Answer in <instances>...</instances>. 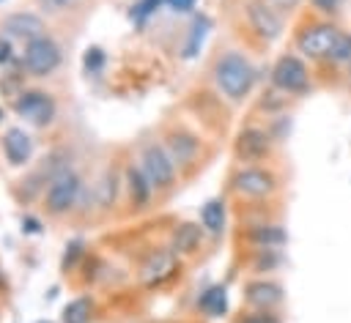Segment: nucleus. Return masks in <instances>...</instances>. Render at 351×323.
<instances>
[{"label": "nucleus", "mask_w": 351, "mask_h": 323, "mask_svg": "<svg viewBox=\"0 0 351 323\" xmlns=\"http://www.w3.org/2000/svg\"><path fill=\"white\" fill-rule=\"evenodd\" d=\"M173 11H189V8H195V0H165Z\"/></svg>", "instance_id": "29"}, {"label": "nucleus", "mask_w": 351, "mask_h": 323, "mask_svg": "<svg viewBox=\"0 0 351 323\" xmlns=\"http://www.w3.org/2000/svg\"><path fill=\"white\" fill-rule=\"evenodd\" d=\"M3 30L16 36V38H25V41H36L41 38L44 33V22L33 14H11L5 22H3Z\"/></svg>", "instance_id": "14"}, {"label": "nucleus", "mask_w": 351, "mask_h": 323, "mask_svg": "<svg viewBox=\"0 0 351 323\" xmlns=\"http://www.w3.org/2000/svg\"><path fill=\"white\" fill-rule=\"evenodd\" d=\"M14 109L19 118L36 123V126H44L55 118V101L44 93V90H27L22 93L16 101H14Z\"/></svg>", "instance_id": "8"}, {"label": "nucleus", "mask_w": 351, "mask_h": 323, "mask_svg": "<svg viewBox=\"0 0 351 323\" xmlns=\"http://www.w3.org/2000/svg\"><path fill=\"white\" fill-rule=\"evenodd\" d=\"M266 3H269V5H274V8L282 14V11H293L302 0H266Z\"/></svg>", "instance_id": "28"}, {"label": "nucleus", "mask_w": 351, "mask_h": 323, "mask_svg": "<svg viewBox=\"0 0 351 323\" xmlns=\"http://www.w3.org/2000/svg\"><path fill=\"white\" fill-rule=\"evenodd\" d=\"M233 189L244 197H269L277 189V178L263 167H244L233 175Z\"/></svg>", "instance_id": "7"}, {"label": "nucleus", "mask_w": 351, "mask_h": 323, "mask_svg": "<svg viewBox=\"0 0 351 323\" xmlns=\"http://www.w3.org/2000/svg\"><path fill=\"white\" fill-rule=\"evenodd\" d=\"M271 82H274L277 90L291 93V96H299V93H304L310 88V71H307V66H304L302 57L282 55L274 63V68H271Z\"/></svg>", "instance_id": "3"}, {"label": "nucleus", "mask_w": 351, "mask_h": 323, "mask_svg": "<svg viewBox=\"0 0 351 323\" xmlns=\"http://www.w3.org/2000/svg\"><path fill=\"white\" fill-rule=\"evenodd\" d=\"M143 172H145V178L151 181V186H156V189H167L173 181H176V164H173V159H170V153L165 151V148H159V145H148L145 151H143Z\"/></svg>", "instance_id": "5"}, {"label": "nucleus", "mask_w": 351, "mask_h": 323, "mask_svg": "<svg viewBox=\"0 0 351 323\" xmlns=\"http://www.w3.org/2000/svg\"><path fill=\"white\" fill-rule=\"evenodd\" d=\"M239 323H280L269 309H258V312H252V315H247V318H241Z\"/></svg>", "instance_id": "25"}, {"label": "nucleus", "mask_w": 351, "mask_h": 323, "mask_svg": "<svg viewBox=\"0 0 351 323\" xmlns=\"http://www.w3.org/2000/svg\"><path fill=\"white\" fill-rule=\"evenodd\" d=\"M200 222L208 233L219 235L225 230V203L222 200H208L203 208H200Z\"/></svg>", "instance_id": "18"}, {"label": "nucleus", "mask_w": 351, "mask_h": 323, "mask_svg": "<svg viewBox=\"0 0 351 323\" xmlns=\"http://www.w3.org/2000/svg\"><path fill=\"white\" fill-rule=\"evenodd\" d=\"M41 323H49V320H41Z\"/></svg>", "instance_id": "32"}, {"label": "nucleus", "mask_w": 351, "mask_h": 323, "mask_svg": "<svg viewBox=\"0 0 351 323\" xmlns=\"http://www.w3.org/2000/svg\"><path fill=\"white\" fill-rule=\"evenodd\" d=\"M176 271V252L173 249H156L145 257L143 268H140V279L145 285H162L165 279H170Z\"/></svg>", "instance_id": "10"}, {"label": "nucleus", "mask_w": 351, "mask_h": 323, "mask_svg": "<svg viewBox=\"0 0 351 323\" xmlns=\"http://www.w3.org/2000/svg\"><path fill=\"white\" fill-rule=\"evenodd\" d=\"M252 244H258L261 249H271V246H282L285 241H288V235H285V230L280 227V224H258V227H252L250 230V235H247Z\"/></svg>", "instance_id": "16"}, {"label": "nucleus", "mask_w": 351, "mask_h": 323, "mask_svg": "<svg viewBox=\"0 0 351 323\" xmlns=\"http://www.w3.org/2000/svg\"><path fill=\"white\" fill-rule=\"evenodd\" d=\"M329 60L332 63H351V33H346V30L337 33L335 47L329 52Z\"/></svg>", "instance_id": "22"}, {"label": "nucleus", "mask_w": 351, "mask_h": 323, "mask_svg": "<svg viewBox=\"0 0 351 323\" xmlns=\"http://www.w3.org/2000/svg\"><path fill=\"white\" fill-rule=\"evenodd\" d=\"M126 183H129V194H132V203L134 205H145L148 203V194H151V181L145 178L143 167H129L126 170Z\"/></svg>", "instance_id": "17"}, {"label": "nucleus", "mask_w": 351, "mask_h": 323, "mask_svg": "<svg viewBox=\"0 0 351 323\" xmlns=\"http://www.w3.org/2000/svg\"><path fill=\"white\" fill-rule=\"evenodd\" d=\"M200 238H203V230L197 224H181L176 233H173V241H170V249L176 255H189L200 246Z\"/></svg>", "instance_id": "15"}, {"label": "nucleus", "mask_w": 351, "mask_h": 323, "mask_svg": "<svg viewBox=\"0 0 351 323\" xmlns=\"http://www.w3.org/2000/svg\"><path fill=\"white\" fill-rule=\"evenodd\" d=\"M22 63H25V68H27L33 77H47V74H52V71L58 68V63H60V49H58V44H55L52 38L41 36V38H36V41H27Z\"/></svg>", "instance_id": "4"}, {"label": "nucleus", "mask_w": 351, "mask_h": 323, "mask_svg": "<svg viewBox=\"0 0 351 323\" xmlns=\"http://www.w3.org/2000/svg\"><path fill=\"white\" fill-rule=\"evenodd\" d=\"M80 197V178L74 172H60L52 178L47 189V211L49 214H66Z\"/></svg>", "instance_id": "9"}, {"label": "nucleus", "mask_w": 351, "mask_h": 323, "mask_svg": "<svg viewBox=\"0 0 351 323\" xmlns=\"http://www.w3.org/2000/svg\"><path fill=\"white\" fill-rule=\"evenodd\" d=\"M159 3H165V0H140L137 5H134V11H132V16L137 19V22H143L148 14H154V8H159Z\"/></svg>", "instance_id": "24"}, {"label": "nucleus", "mask_w": 351, "mask_h": 323, "mask_svg": "<svg viewBox=\"0 0 351 323\" xmlns=\"http://www.w3.org/2000/svg\"><path fill=\"white\" fill-rule=\"evenodd\" d=\"M313 5H315L321 14H335L337 5H340V0H313Z\"/></svg>", "instance_id": "26"}, {"label": "nucleus", "mask_w": 351, "mask_h": 323, "mask_svg": "<svg viewBox=\"0 0 351 323\" xmlns=\"http://www.w3.org/2000/svg\"><path fill=\"white\" fill-rule=\"evenodd\" d=\"M244 298L247 304H252L255 309H271L282 301V287L277 282H266V279H258V282H250L244 287Z\"/></svg>", "instance_id": "12"}, {"label": "nucleus", "mask_w": 351, "mask_h": 323, "mask_svg": "<svg viewBox=\"0 0 351 323\" xmlns=\"http://www.w3.org/2000/svg\"><path fill=\"white\" fill-rule=\"evenodd\" d=\"M206 30H208V19H206V16H197V19L192 22V33H189V41H186V47H184V57H195V55H197L203 38H206Z\"/></svg>", "instance_id": "21"}, {"label": "nucleus", "mask_w": 351, "mask_h": 323, "mask_svg": "<svg viewBox=\"0 0 351 323\" xmlns=\"http://www.w3.org/2000/svg\"><path fill=\"white\" fill-rule=\"evenodd\" d=\"M170 148H173V156L170 159H178V162H186V159H192V153L197 151V142L192 140V137H170Z\"/></svg>", "instance_id": "23"}, {"label": "nucleus", "mask_w": 351, "mask_h": 323, "mask_svg": "<svg viewBox=\"0 0 351 323\" xmlns=\"http://www.w3.org/2000/svg\"><path fill=\"white\" fill-rule=\"evenodd\" d=\"M348 77H351V63H348Z\"/></svg>", "instance_id": "31"}, {"label": "nucleus", "mask_w": 351, "mask_h": 323, "mask_svg": "<svg viewBox=\"0 0 351 323\" xmlns=\"http://www.w3.org/2000/svg\"><path fill=\"white\" fill-rule=\"evenodd\" d=\"M90 301L88 298H74L63 307V320L66 323H88L90 320Z\"/></svg>", "instance_id": "20"}, {"label": "nucleus", "mask_w": 351, "mask_h": 323, "mask_svg": "<svg viewBox=\"0 0 351 323\" xmlns=\"http://www.w3.org/2000/svg\"><path fill=\"white\" fill-rule=\"evenodd\" d=\"M200 309H203L206 315H211V318L225 315V309H228V290H225L222 285L208 287V290L200 296Z\"/></svg>", "instance_id": "19"}, {"label": "nucleus", "mask_w": 351, "mask_h": 323, "mask_svg": "<svg viewBox=\"0 0 351 323\" xmlns=\"http://www.w3.org/2000/svg\"><path fill=\"white\" fill-rule=\"evenodd\" d=\"M3 153L11 164H25L33 153V140L22 129H8L3 134Z\"/></svg>", "instance_id": "13"}, {"label": "nucleus", "mask_w": 351, "mask_h": 323, "mask_svg": "<svg viewBox=\"0 0 351 323\" xmlns=\"http://www.w3.org/2000/svg\"><path fill=\"white\" fill-rule=\"evenodd\" d=\"M337 33L340 27H335L332 22H313L302 27V33L296 36V49L310 60H329Z\"/></svg>", "instance_id": "2"}, {"label": "nucleus", "mask_w": 351, "mask_h": 323, "mask_svg": "<svg viewBox=\"0 0 351 323\" xmlns=\"http://www.w3.org/2000/svg\"><path fill=\"white\" fill-rule=\"evenodd\" d=\"M5 60H11V44L0 38V63H5Z\"/></svg>", "instance_id": "30"}, {"label": "nucleus", "mask_w": 351, "mask_h": 323, "mask_svg": "<svg viewBox=\"0 0 351 323\" xmlns=\"http://www.w3.org/2000/svg\"><path fill=\"white\" fill-rule=\"evenodd\" d=\"M247 19H250V27L263 41H274L282 36V14L274 5H269L266 0H250L247 3Z\"/></svg>", "instance_id": "6"}, {"label": "nucleus", "mask_w": 351, "mask_h": 323, "mask_svg": "<svg viewBox=\"0 0 351 323\" xmlns=\"http://www.w3.org/2000/svg\"><path fill=\"white\" fill-rule=\"evenodd\" d=\"M214 79H217V88L230 99V101H241L252 85H255V68L252 63L239 55V52H228L217 60L214 66Z\"/></svg>", "instance_id": "1"}, {"label": "nucleus", "mask_w": 351, "mask_h": 323, "mask_svg": "<svg viewBox=\"0 0 351 323\" xmlns=\"http://www.w3.org/2000/svg\"><path fill=\"white\" fill-rule=\"evenodd\" d=\"M85 66H88V71H96V68L101 66V52H99V49H90V52L85 55Z\"/></svg>", "instance_id": "27"}, {"label": "nucleus", "mask_w": 351, "mask_h": 323, "mask_svg": "<svg viewBox=\"0 0 351 323\" xmlns=\"http://www.w3.org/2000/svg\"><path fill=\"white\" fill-rule=\"evenodd\" d=\"M269 134L263 131V129H255V126H250V129H244L241 134H239V140H236V153H239V159H244V162H258V159H263L266 153H269Z\"/></svg>", "instance_id": "11"}]
</instances>
